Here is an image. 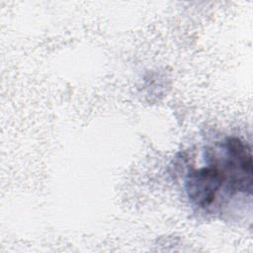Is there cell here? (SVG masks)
Here are the masks:
<instances>
[{"label":"cell","instance_id":"obj_1","mask_svg":"<svg viewBox=\"0 0 253 253\" xmlns=\"http://www.w3.org/2000/svg\"><path fill=\"white\" fill-rule=\"evenodd\" d=\"M252 175L250 146L236 136H228L206 150L204 165L188 171L186 194L193 206L215 211L235 196H251Z\"/></svg>","mask_w":253,"mask_h":253}]
</instances>
